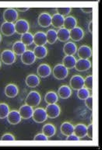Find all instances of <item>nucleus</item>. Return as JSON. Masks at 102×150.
Instances as JSON below:
<instances>
[{
	"mask_svg": "<svg viewBox=\"0 0 102 150\" xmlns=\"http://www.w3.org/2000/svg\"><path fill=\"white\" fill-rule=\"evenodd\" d=\"M0 68H1V62H0Z\"/></svg>",
	"mask_w": 102,
	"mask_h": 150,
	"instance_id": "nucleus-48",
	"label": "nucleus"
},
{
	"mask_svg": "<svg viewBox=\"0 0 102 150\" xmlns=\"http://www.w3.org/2000/svg\"><path fill=\"white\" fill-rule=\"evenodd\" d=\"M15 31L19 34H24L28 32L30 29L29 23L25 20H19L15 23Z\"/></svg>",
	"mask_w": 102,
	"mask_h": 150,
	"instance_id": "nucleus-4",
	"label": "nucleus"
},
{
	"mask_svg": "<svg viewBox=\"0 0 102 150\" xmlns=\"http://www.w3.org/2000/svg\"><path fill=\"white\" fill-rule=\"evenodd\" d=\"M42 133L46 137L51 138L55 134V128L52 124H47L42 128Z\"/></svg>",
	"mask_w": 102,
	"mask_h": 150,
	"instance_id": "nucleus-31",
	"label": "nucleus"
},
{
	"mask_svg": "<svg viewBox=\"0 0 102 150\" xmlns=\"http://www.w3.org/2000/svg\"><path fill=\"white\" fill-rule=\"evenodd\" d=\"M52 69L51 67L47 64H41L38 68V74L41 78H45L50 76Z\"/></svg>",
	"mask_w": 102,
	"mask_h": 150,
	"instance_id": "nucleus-18",
	"label": "nucleus"
},
{
	"mask_svg": "<svg viewBox=\"0 0 102 150\" xmlns=\"http://www.w3.org/2000/svg\"><path fill=\"white\" fill-rule=\"evenodd\" d=\"M86 135H88L89 138L93 139V125L92 124L87 127V129H86Z\"/></svg>",
	"mask_w": 102,
	"mask_h": 150,
	"instance_id": "nucleus-42",
	"label": "nucleus"
},
{
	"mask_svg": "<svg viewBox=\"0 0 102 150\" xmlns=\"http://www.w3.org/2000/svg\"><path fill=\"white\" fill-rule=\"evenodd\" d=\"M34 43L37 46H45L47 43L45 33L42 31H38L34 35Z\"/></svg>",
	"mask_w": 102,
	"mask_h": 150,
	"instance_id": "nucleus-16",
	"label": "nucleus"
},
{
	"mask_svg": "<svg viewBox=\"0 0 102 150\" xmlns=\"http://www.w3.org/2000/svg\"><path fill=\"white\" fill-rule=\"evenodd\" d=\"M58 94L62 99H68L72 94V90L68 86H62L59 89Z\"/></svg>",
	"mask_w": 102,
	"mask_h": 150,
	"instance_id": "nucleus-30",
	"label": "nucleus"
},
{
	"mask_svg": "<svg viewBox=\"0 0 102 150\" xmlns=\"http://www.w3.org/2000/svg\"><path fill=\"white\" fill-rule=\"evenodd\" d=\"M86 129H87V127L85 125L79 124L76 125V127H74L73 134H76L79 139L84 138L86 135Z\"/></svg>",
	"mask_w": 102,
	"mask_h": 150,
	"instance_id": "nucleus-20",
	"label": "nucleus"
},
{
	"mask_svg": "<svg viewBox=\"0 0 102 150\" xmlns=\"http://www.w3.org/2000/svg\"><path fill=\"white\" fill-rule=\"evenodd\" d=\"M33 52H34L35 57L38 58H40V59L46 57V55L48 54L47 48L45 46H36L34 47Z\"/></svg>",
	"mask_w": 102,
	"mask_h": 150,
	"instance_id": "nucleus-29",
	"label": "nucleus"
},
{
	"mask_svg": "<svg viewBox=\"0 0 102 150\" xmlns=\"http://www.w3.org/2000/svg\"><path fill=\"white\" fill-rule=\"evenodd\" d=\"M1 40H2V36H1V34H0V42H1Z\"/></svg>",
	"mask_w": 102,
	"mask_h": 150,
	"instance_id": "nucleus-47",
	"label": "nucleus"
},
{
	"mask_svg": "<svg viewBox=\"0 0 102 150\" xmlns=\"http://www.w3.org/2000/svg\"><path fill=\"white\" fill-rule=\"evenodd\" d=\"M9 113V106L6 104V103H0V118L3 119L7 117Z\"/></svg>",
	"mask_w": 102,
	"mask_h": 150,
	"instance_id": "nucleus-35",
	"label": "nucleus"
},
{
	"mask_svg": "<svg viewBox=\"0 0 102 150\" xmlns=\"http://www.w3.org/2000/svg\"><path fill=\"white\" fill-rule=\"evenodd\" d=\"M64 16H61L58 13L54 14L52 16V24L53 27H57V28H61L63 26L64 23Z\"/></svg>",
	"mask_w": 102,
	"mask_h": 150,
	"instance_id": "nucleus-25",
	"label": "nucleus"
},
{
	"mask_svg": "<svg viewBox=\"0 0 102 150\" xmlns=\"http://www.w3.org/2000/svg\"><path fill=\"white\" fill-rule=\"evenodd\" d=\"M27 51L26 45H24L21 41H16L13 45V52L15 54L22 55Z\"/></svg>",
	"mask_w": 102,
	"mask_h": 150,
	"instance_id": "nucleus-23",
	"label": "nucleus"
},
{
	"mask_svg": "<svg viewBox=\"0 0 102 150\" xmlns=\"http://www.w3.org/2000/svg\"><path fill=\"white\" fill-rule=\"evenodd\" d=\"M78 72H85L91 68V62L88 59H79L76 62L75 67Z\"/></svg>",
	"mask_w": 102,
	"mask_h": 150,
	"instance_id": "nucleus-9",
	"label": "nucleus"
},
{
	"mask_svg": "<svg viewBox=\"0 0 102 150\" xmlns=\"http://www.w3.org/2000/svg\"><path fill=\"white\" fill-rule=\"evenodd\" d=\"M81 10L85 13H91L93 11V9L92 8H82Z\"/></svg>",
	"mask_w": 102,
	"mask_h": 150,
	"instance_id": "nucleus-44",
	"label": "nucleus"
},
{
	"mask_svg": "<svg viewBox=\"0 0 102 150\" xmlns=\"http://www.w3.org/2000/svg\"><path fill=\"white\" fill-rule=\"evenodd\" d=\"M1 32L5 36H12L16 33L15 25L12 23H3L1 26Z\"/></svg>",
	"mask_w": 102,
	"mask_h": 150,
	"instance_id": "nucleus-11",
	"label": "nucleus"
},
{
	"mask_svg": "<svg viewBox=\"0 0 102 150\" xmlns=\"http://www.w3.org/2000/svg\"><path fill=\"white\" fill-rule=\"evenodd\" d=\"M17 10L20 12H26L27 11V10H29V8H26V7L25 8H18Z\"/></svg>",
	"mask_w": 102,
	"mask_h": 150,
	"instance_id": "nucleus-46",
	"label": "nucleus"
},
{
	"mask_svg": "<svg viewBox=\"0 0 102 150\" xmlns=\"http://www.w3.org/2000/svg\"><path fill=\"white\" fill-rule=\"evenodd\" d=\"M88 28H89V31L91 32V34H92V33H93V22H92V21H91V22H90V24H89Z\"/></svg>",
	"mask_w": 102,
	"mask_h": 150,
	"instance_id": "nucleus-45",
	"label": "nucleus"
},
{
	"mask_svg": "<svg viewBox=\"0 0 102 150\" xmlns=\"http://www.w3.org/2000/svg\"><path fill=\"white\" fill-rule=\"evenodd\" d=\"M33 119L37 123H43L47 120V114L43 108H37L33 112Z\"/></svg>",
	"mask_w": 102,
	"mask_h": 150,
	"instance_id": "nucleus-5",
	"label": "nucleus"
},
{
	"mask_svg": "<svg viewBox=\"0 0 102 150\" xmlns=\"http://www.w3.org/2000/svg\"><path fill=\"white\" fill-rule=\"evenodd\" d=\"M21 114L19 113V111L16 110H12L9 111L8 116H7V120L9 121V124L11 125H17L21 121Z\"/></svg>",
	"mask_w": 102,
	"mask_h": 150,
	"instance_id": "nucleus-17",
	"label": "nucleus"
},
{
	"mask_svg": "<svg viewBox=\"0 0 102 150\" xmlns=\"http://www.w3.org/2000/svg\"><path fill=\"white\" fill-rule=\"evenodd\" d=\"M76 18H74L73 16H67L66 18H65L64 20V23L63 27L64 28H66V30H71L73 28H75L76 26Z\"/></svg>",
	"mask_w": 102,
	"mask_h": 150,
	"instance_id": "nucleus-27",
	"label": "nucleus"
},
{
	"mask_svg": "<svg viewBox=\"0 0 102 150\" xmlns=\"http://www.w3.org/2000/svg\"><path fill=\"white\" fill-rule=\"evenodd\" d=\"M33 112H34V110H33L32 107L27 105V104L22 106L20 108V110H19V113L21 114V117L23 119H25V120H27V119H30V117H32Z\"/></svg>",
	"mask_w": 102,
	"mask_h": 150,
	"instance_id": "nucleus-14",
	"label": "nucleus"
},
{
	"mask_svg": "<svg viewBox=\"0 0 102 150\" xmlns=\"http://www.w3.org/2000/svg\"><path fill=\"white\" fill-rule=\"evenodd\" d=\"M5 94L9 98H13L18 94V88L14 84H9L5 88Z\"/></svg>",
	"mask_w": 102,
	"mask_h": 150,
	"instance_id": "nucleus-19",
	"label": "nucleus"
},
{
	"mask_svg": "<svg viewBox=\"0 0 102 150\" xmlns=\"http://www.w3.org/2000/svg\"><path fill=\"white\" fill-rule=\"evenodd\" d=\"M66 140H67V141H79V139L76 136V134H72L67 136Z\"/></svg>",
	"mask_w": 102,
	"mask_h": 150,
	"instance_id": "nucleus-43",
	"label": "nucleus"
},
{
	"mask_svg": "<svg viewBox=\"0 0 102 150\" xmlns=\"http://www.w3.org/2000/svg\"><path fill=\"white\" fill-rule=\"evenodd\" d=\"M60 131H61L62 134L66 135V136H68L69 134H73L74 126L72 124L69 123V122H64L61 125Z\"/></svg>",
	"mask_w": 102,
	"mask_h": 150,
	"instance_id": "nucleus-26",
	"label": "nucleus"
},
{
	"mask_svg": "<svg viewBox=\"0 0 102 150\" xmlns=\"http://www.w3.org/2000/svg\"><path fill=\"white\" fill-rule=\"evenodd\" d=\"M84 36V30L80 27H76L69 31V38L74 41H79L81 40Z\"/></svg>",
	"mask_w": 102,
	"mask_h": 150,
	"instance_id": "nucleus-13",
	"label": "nucleus"
},
{
	"mask_svg": "<svg viewBox=\"0 0 102 150\" xmlns=\"http://www.w3.org/2000/svg\"><path fill=\"white\" fill-rule=\"evenodd\" d=\"M56 10L58 14L62 16H67L70 13L72 9H71L70 7H59V8H57Z\"/></svg>",
	"mask_w": 102,
	"mask_h": 150,
	"instance_id": "nucleus-37",
	"label": "nucleus"
},
{
	"mask_svg": "<svg viewBox=\"0 0 102 150\" xmlns=\"http://www.w3.org/2000/svg\"><path fill=\"white\" fill-rule=\"evenodd\" d=\"M21 41L26 46L32 45V43H34V35H32L29 32H27L24 34H22Z\"/></svg>",
	"mask_w": 102,
	"mask_h": 150,
	"instance_id": "nucleus-33",
	"label": "nucleus"
},
{
	"mask_svg": "<svg viewBox=\"0 0 102 150\" xmlns=\"http://www.w3.org/2000/svg\"><path fill=\"white\" fill-rule=\"evenodd\" d=\"M57 38L62 42H65L69 39V30H66V28H59L57 31Z\"/></svg>",
	"mask_w": 102,
	"mask_h": 150,
	"instance_id": "nucleus-28",
	"label": "nucleus"
},
{
	"mask_svg": "<svg viewBox=\"0 0 102 150\" xmlns=\"http://www.w3.org/2000/svg\"><path fill=\"white\" fill-rule=\"evenodd\" d=\"M77 96L80 100H86L88 96H90V92L87 88H81L77 92Z\"/></svg>",
	"mask_w": 102,
	"mask_h": 150,
	"instance_id": "nucleus-36",
	"label": "nucleus"
},
{
	"mask_svg": "<svg viewBox=\"0 0 102 150\" xmlns=\"http://www.w3.org/2000/svg\"><path fill=\"white\" fill-rule=\"evenodd\" d=\"M34 141H47L48 140V137H46L45 134H38L35 135L34 138Z\"/></svg>",
	"mask_w": 102,
	"mask_h": 150,
	"instance_id": "nucleus-40",
	"label": "nucleus"
},
{
	"mask_svg": "<svg viewBox=\"0 0 102 150\" xmlns=\"http://www.w3.org/2000/svg\"><path fill=\"white\" fill-rule=\"evenodd\" d=\"M39 83H40V79H39L38 76L31 74L27 76V77L26 78V84L29 87H36V86L39 85Z\"/></svg>",
	"mask_w": 102,
	"mask_h": 150,
	"instance_id": "nucleus-22",
	"label": "nucleus"
},
{
	"mask_svg": "<svg viewBox=\"0 0 102 150\" xmlns=\"http://www.w3.org/2000/svg\"><path fill=\"white\" fill-rule=\"evenodd\" d=\"M63 52L66 55H73L77 52L76 45L73 42H67L64 45Z\"/></svg>",
	"mask_w": 102,
	"mask_h": 150,
	"instance_id": "nucleus-24",
	"label": "nucleus"
},
{
	"mask_svg": "<svg viewBox=\"0 0 102 150\" xmlns=\"http://www.w3.org/2000/svg\"><path fill=\"white\" fill-rule=\"evenodd\" d=\"M77 54L81 59H88L89 58L92 56V50L88 46L84 45L78 49Z\"/></svg>",
	"mask_w": 102,
	"mask_h": 150,
	"instance_id": "nucleus-15",
	"label": "nucleus"
},
{
	"mask_svg": "<svg viewBox=\"0 0 102 150\" xmlns=\"http://www.w3.org/2000/svg\"><path fill=\"white\" fill-rule=\"evenodd\" d=\"M14 140H15L14 136L10 134H4L1 138V141H14Z\"/></svg>",
	"mask_w": 102,
	"mask_h": 150,
	"instance_id": "nucleus-41",
	"label": "nucleus"
},
{
	"mask_svg": "<svg viewBox=\"0 0 102 150\" xmlns=\"http://www.w3.org/2000/svg\"><path fill=\"white\" fill-rule=\"evenodd\" d=\"M1 59L2 62L6 65H12L16 61V55L13 51L10 50H5L1 54Z\"/></svg>",
	"mask_w": 102,
	"mask_h": 150,
	"instance_id": "nucleus-3",
	"label": "nucleus"
},
{
	"mask_svg": "<svg viewBox=\"0 0 102 150\" xmlns=\"http://www.w3.org/2000/svg\"><path fill=\"white\" fill-rule=\"evenodd\" d=\"M45 34L46 38H47V42L49 43L50 45L54 44V43L56 41L57 39H58V38H57V31H55V30L53 29L48 30Z\"/></svg>",
	"mask_w": 102,
	"mask_h": 150,
	"instance_id": "nucleus-34",
	"label": "nucleus"
},
{
	"mask_svg": "<svg viewBox=\"0 0 102 150\" xmlns=\"http://www.w3.org/2000/svg\"><path fill=\"white\" fill-rule=\"evenodd\" d=\"M76 59L73 55H66L62 59V65L66 68V69H73L75 67Z\"/></svg>",
	"mask_w": 102,
	"mask_h": 150,
	"instance_id": "nucleus-21",
	"label": "nucleus"
},
{
	"mask_svg": "<svg viewBox=\"0 0 102 150\" xmlns=\"http://www.w3.org/2000/svg\"><path fill=\"white\" fill-rule=\"evenodd\" d=\"M36 60V57L34 55V52L30 50H27L22 55H21V61L25 65H32Z\"/></svg>",
	"mask_w": 102,
	"mask_h": 150,
	"instance_id": "nucleus-12",
	"label": "nucleus"
},
{
	"mask_svg": "<svg viewBox=\"0 0 102 150\" xmlns=\"http://www.w3.org/2000/svg\"><path fill=\"white\" fill-rule=\"evenodd\" d=\"M70 86L75 90H80L84 86V79L79 75L73 76L70 79Z\"/></svg>",
	"mask_w": 102,
	"mask_h": 150,
	"instance_id": "nucleus-7",
	"label": "nucleus"
},
{
	"mask_svg": "<svg viewBox=\"0 0 102 150\" xmlns=\"http://www.w3.org/2000/svg\"><path fill=\"white\" fill-rule=\"evenodd\" d=\"M38 24L42 27H48L52 24V16L48 13H42L38 19Z\"/></svg>",
	"mask_w": 102,
	"mask_h": 150,
	"instance_id": "nucleus-10",
	"label": "nucleus"
},
{
	"mask_svg": "<svg viewBox=\"0 0 102 150\" xmlns=\"http://www.w3.org/2000/svg\"><path fill=\"white\" fill-rule=\"evenodd\" d=\"M52 73L54 75L55 78L59 80H62L68 76V69H66L62 64L57 65L52 70Z\"/></svg>",
	"mask_w": 102,
	"mask_h": 150,
	"instance_id": "nucleus-2",
	"label": "nucleus"
},
{
	"mask_svg": "<svg viewBox=\"0 0 102 150\" xmlns=\"http://www.w3.org/2000/svg\"><path fill=\"white\" fill-rule=\"evenodd\" d=\"M85 105H86V108H89L91 110H92V109H93V97L92 96H88L85 100Z\"/></svg>",
	"mask_w": 102,
	"mask_h": 150,
	"instance_id": "nucleus-39",
	"label": "nucleus"
},
{
	"mask_svg": "<svg viewBox=\"0 0 102 150\" xmlns=\"http://www.w3.org/2000/svg\"><path fill=\"white\" fill-rule=\"evenodd\" d=\"M84 86L88 90H92L93 89V76H89L84 79Z\"/></svg>",
	"mask_w": 102,
	"mask_h": 150,
	"instance_id": "nucleus-38",
	"label": "nucleus"
},
{
	"mask_svg": "<svg viewBox=\"0 0 102 150\" xmlns=\"http://www.w3.org/2000/svg\"><path fill=\"white\" fill-rule=\"evenodd\" d=\"M3 18L7 23H13L18 18V13L15 9H6L3 13Z\"/></svg>",
	"mask_w": 102,
	"mask_h": 150,
	"instance_id": "nucleus-6",
	"label": "nucleus"
},
{
	"mask_svg": "<svg viewBox=\"0 0 102 150\" xmlns=\"http://www.w3.org/2000/svg\"><path fill=\"white\" fill-rule=\"evenodd\" d=\"M58 95L55 92H48L45 96V100L48 104H53L58 101Z\"/></svg>",
	"mask_w": 102,
	"mask_h": 150,
	"instance_id": "nucleus-32",
	"label": "nucleus"
},
{
	"mask_svg": "<svg viewBox=\"0 0 102 150\" xmlns=\"http://www.w3.org/2000/svg\"><path fill=\"white\" fill-rule=\"evenodd\" d=\"M60 108L59 106L53 103V104H48L45 109V112L47 116L50 118H56L57 117L59 116L60 114Z\"/></svg>",
	"mask_w": 102,
	"mask_h": 150,
	"instance_id": "nucleus-8",
	"label": "nucleus"
},
{
	"mask_svg": "<svg viewBox=\"0 0 102 150\" xmlns=\"http://www.w3.org/2000/svg\"><path fill=\"white\" fill-rule=\"evenodd\" d=\"M41 95L36 91H31L27 95L26 98V104L30 107H37L41 103Z\"/></svg>",
	"mask_w": 102,
	"mask_h": 150,
	"instance_id": "nucleus-1",
	"label": "nucleus"
}]
</instances>
